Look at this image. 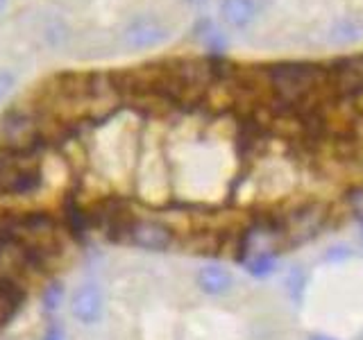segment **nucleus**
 <instances>
[{"instance_id":"1","label":"nucleus","mask_w":363,"mask_h":340,"mask_svg":"<svg viewBox=\"0 0 363 340\" xmlns=\"http://www.w3.org/2000/svg\"><path fill=\"white\" fill-rule=\"evenodd\" d=\"M268 84L281 105L295 107L329 86V73L315 64H277L270 66Z\"/></svg>"},{"instance_id":"2","label":"nucleus","mask_w":363,"mask_h":340,"mask_svg":"<svg viewBox=\"0 0 363 340\" xmlns=\"http://www.w3.org/2000/svg\"><path fill=\"white\" fill-rule=\"evenodd\" d=\"M32 152L0 150V196H30L41 188V170Z\"/></svg>"},{"instance_id":"3","label":"nucleus","mask_w":363,"mask_h":340,"mask_svg":"<svg viewBox=\"0 0 363 340\" xmlns=\"http://www.w3.org/2000/svg\"><path fill=\"white\" fill-rule=\"evenodd\" d=\"M170 37H173V30H170L162 18L150 16V14L134 16L132 21H128V26L121 32L123 45L132 52L159 48V45H164Z\"/></svg>"},{"instance_id":"4","label":"nucleus","mask_w":363,"mask_h":340,"mask_svg":"<svg viewBox=\"0 0 363 340\" xmlns=\"http://www.w3.org/2000/svg\"><path fill=\"white\" fill-rule=\"evenodd\" d=\"M71 313L84 327H94L105 315V293L96 281H84L71 298Z\"/></svg>"},{"instance_id":"5","label":"nucleus","mask_w":363,"mask_h":340,"mask_svg":"<svg viewBox=\"0 0 363 340\" xmlns=\"http://www.w3.org/2000/svg\"><path fill=\"white\" fill-rule=\"evenodd\" d=\"M128 243L147 252H164L173 245V232L157 220H134L128 234Z\"/></svg>"},{"instance_id":"6","label":"nucleus","mask_w":363,"mask_h":340,"mask_svg":"<svg viewBox=\"0 0 363 340\" xmlns=\"http://www.w3.org/2000/svg\"><path fill=\"white\" fill-rule=\"evenodd\" d=\"M325 207L323 204H306L300 211H295L291 218H284L281 227H284V238L293 236L295 243L300 241H309V238L320 230L323 220H325Z\"/></svg>"},{"instance_id":"7","label":"nucleus","mask_w":363,"mask_h":340,"mask_svg":"<svg viewBox=\"0 0 363 340\" xmlns=\"http://www.w3.org/2000/svg\"><path fill=\"white\" fill-rule=\"evenodd\" d=\"M196 283L198 288L204 295H211V298H220V295H227L234 286V275L225 266L220 264H207L198 270L196 275Z\"/></svg>"},{"instance_id":"8","label":"nucleus","mask_w":363,"mask_h":340,"mask_svg":"<svg viewBox=\"0 0 363 340\" xmlns=\"http://www.w3.org/2000/svg\"><path fill=\"white\" fill-rule=\"evenodd\" d=\"M218 14L227 28L245 30L255 23L259 7H257V0H220Z\"/></svg>"},{"instance_id":"9","label":"nucleus","mask_w":363,"mask_h":340,"mask_svg":"<svg viewBox=\"0 0 363 340\" xmlns=\"http://www.w3.org/2000/svg\"><path fill=\"white\" fill-rule=\"evenodd\" d=\"M23 304H26L23 283L14 275H0V327L9 324Z\"/></svg>"},{"instance_id":"10","label":"nucleus","mask_w":363,"mask_h":340,"mask_svg":"<svg viewBox=\"0 0 363 340\" xmlns=\"http://www.w3.org/2000/svg\"><path fill=\"white\" fill-rule=\"evenodd\" d=\"M327 37H329V43H334V45H350L363 37V23L361 18H354V16H340L332 23Z\"/></svg>"},{"instance_id":"11","label":"nucleus","mask_w":363,"mask_h":340,"mask_svg":"<svg viewBox=\"0 0 363 340\" xmlns=\"http://www.w3.org/2000/svg\"><path fill=\"white\" fill-rule=\"evenodd\" d=\"M64 225H66V230L71 236L84 238L86 232L91 230V215L79 207L73 198H68L64 204Z\"/></svg>"},{"instance_id":"12","label":"nucleus","mask_w":363,"mask_h":340,"mask_svg":"<svg viewBox=\"0 0 363 340\" xmlns=\"http://www.w3.org/2000/svg\"><path fill=\"white\" fill-rule=\"evenodd\" d=\"M241 261H243L245 270L252 277H257V279L270 277L272 272L277 270V252H275V249H266V252L245 254V256H241Z\"/></svg>"},{"instance_id":"13","label":"nucleus","mask_w":363,"mask_h":340,"mask_svg":"<svg viewBox=\"0 0 363 340\" xmlns=\"http://www.w3.org/2000/svg\"><path fill=\"white\" fill-rule=\"evenodd\" d=\"M62 302H64V283L62 281H50L41 293V309L48 315H55L57 311L62 309Z\"/></svg>"},{"instance_id":"14","label":"nucleus","mask_w":363,"mask_h":340,"mask_svg":"<svg viewBox=\"0 0 363 340\" xmlns=\"http://www.w3.org/2000/svg\"><path fill=\"white\" fill-rule=\"evenodd\" d=\"M198 37L204 41V45L207 48H211V50H216V52H220L223 48H225V37H223V32L213 26L211 21H204L202 23V30L198 32Z\"/></svg>"},{"instance_id":"15","label":"nucleus","mask_w":363,"mask_h":340,"mask_svg":"<svg viewBox=\"0 0 363 340\" xmlns=\"http://www.w3.org/2000/svg\"><path fill=\"white\" fill-rule=\"evenodd\" d=\"M286 283H289L291 298H293L295 302H300V300H302V293H304V275H302V270H298V266H295V268L289 272Z\"/></svg>"},{"instance_id":"16","label":"nucleus","mask_w":363,"mask_h":340,"mask_svg":"<svg viewBox=\"0 0 363 340\" xmlns=\"http://www.w3.org/2000/svg\"><path fill=\"white\" fill-rule=\"evenodd\" d=\"M14 86H16V75L7 71V68H0V102L14 91Z\"/></svg>"},{"instance_id":"17","label":"nucleus","mask_w":363,"mask_h":340,"mask_svg":"<svg viewBox=\"0 0 363 340\" xmlns=\"http://www.w3.org/2000/svg\"><path fill=\"white\" fill-rule=\"evenodd\" d=\"M41 340H66V332H64V327L60 322H50L48 329H45V334Z\"/></svg>"},{"instance_id":"18","label":"nucleus","mask_w":363,"mask_h":340,"mask_svg":"<svg viewBox=\"0 0 363 340\" xmlns=\"http://www.w3.org/2000/svg\"><path fill=\"white\" fill-rule=\"evenodd\" d=\"M347 256H350V252H347V247H345V245L329 247V249H327V254H325V259H327V261H332V264H336V261H343V259H347Z\"/></svg>"},{"instance_id":"19","label":"nucleus","mask_w":363,"mask_h":340,"mask_svg":"<svg viewBox=\"0 0 363 340\" xmlns=\"http://www.w3.org/2000/svg\"><path fill=\"white\" fill-rule=\"evenodd\" d=\"M309 340H336L334 336H327V334H311Z\"/></svg>"},{"instance_id":"20","label":"nucleus","mask_w":363,"mask_h":340,"mask_svg":"<svg viewBox=\"0 0 363 340\" xmlns=\"http://www.w3.org/2000/svg\"><path fill=\"white\" fill-rule=\"evenodd\" d=\"M7 5H9V0H0V14H5V11H7Z\"/></svg>"}]
</instances>
